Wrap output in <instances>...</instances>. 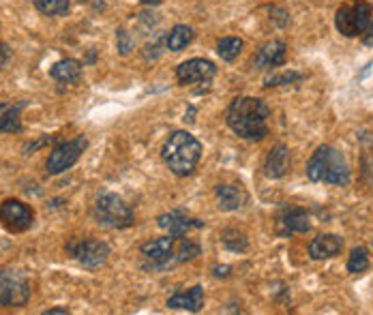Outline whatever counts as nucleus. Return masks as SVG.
Instances as JSON below:
<instances>
[{"instance_id":"nucleus-1","label":"nucleus","mask_w":373,"mask_h":315,"mask_svg":"<svg viewBox=\"0 0 373 315\" xmlns=\"http://www.w3.org/2000/svg\"><path fill=\"white\" fill-rule=\"evenodd\" d=\"M269 116L271 108L262 99L238 97L230 103L226 123L243 140L259 142L269 135Z\"/></svg>"},{"instance_id":"nucleus-2","label":"nucleus","mask_w":373,"mask_h":315,"mask_svg":"<svg viewBox=\"0 0 373 315\" xmlns=\"http://www.w3.org/2000/svg\"><path fill=\"white\" fill-rule=\"evenodd\" d=\"M164 161L176 176H189L200 163L202 144L189 131H174L164 144Z\"/></svg>"},{"instance_id":"nucleus-3","label":"nucleus","mask_w":373,"mask_h":315,"mask_svg":"<svg viewBox=\"0 0 373 315\" xmlns=\"http://www.w3.org/2000/svg\"><path fill=\"white\" fill-rule=\"evenodd\" d=\"M307 176L313 183L346 187L350 183V168L346 156L333 146H319L307 163Z\"/></svg>"},{"instance_id":"nucleus-4","label":"nucleus","mask_w":373,"mask_h":315,"mask_svg":"<svg viewBox=\"0 0 373 315\" xmlns=\"http://www.w3.org/2000/svg\"><path fill=\"white\" fill-rule=\"evenodd\" d=\"M92 217L99 226L110 230H127L135 221L133 208L121 195L110 191H103L97 195V202L92 206Z\"/></svg>"},{"instance_id":"nucleus-5","label":"nucleus","mask_w":373,"mask_h":315,"mask_svg":"<svg viewBox=\"0 0 373 315\" xmlns=\"http://www.w3.org/2000/svg\"><path fill=\"white\" fill-rule=\"evenodd\" d=\"M86 148H88V140L84 135H78L73 140L56 144L54 148H51L47 161H45L47 174H63V172L71 170L80 161V156L84 154Z\"/></svg>"},{"instance_id":"nucleus-6","label":"nucleus","mask_w":373,"mask_h":315,"mask_svg":"<svg viewBox=\"0 0 373 315\" xmlns=\"http://www.w3.org/2000/svg\"><path fill=\"white\" fill-rule=\"evenodd\" d=\"M30 300L28 279L13 268H0V307L20 309Z\"/></svg>"},{"instance_id":"nucleus-7","label":"nucleus","mask_w":373,"mask_h":315,"mask_svg":"<svg viewBox=\"0 0 373 315\" xmlns=\"http://www.w3.org/2000/svg\"><path fill=\"white\" fill-rule=\"evenodd\" d=\"M371 7L365 0H352V3L339 7L335 16V26L346 37H358L365 32L369 20H371Z\"/></svg>"},{"instance_id":"nucleus-8","label":"nucleus","mask_w":373,"mask_h":315,"mask_svg":"<svg viewBox=\"0 0 373 315\" xmlns=\"http://www.w3.org/2000/svg\"><path fill=\"white\" fill-rule=\"evenodd\" d=\"M67 251L84 268H92V271L103 266L110 255L108 242L97 240V238H73L67 242Z\"/></svg>"},{"instance_id":"nucleus-9","label":"nucleus","mask_w":373,"mask_h":315,"mask_svg":"<svg viewBox=\"0 0 373 315\" xmlns=\"http://www.w3.org/2000/svg\"><path fill=\"white\" fill-rule=\"evenodd\" d=\"M0 221L9 232H26L32 228L35 223V213L32 208L20 199H5L3 206H0Z\"/></svg>"},{"instance_id":"nucleus-10","label":"nucleus","mask_w":373,"mask_h":315,"mask_svg":"<svg viewBox=\"0 0 373 315\" xmlns=\"http://www.w3.org/2000/svg\"><path fill=\"white\" fill-rule=\"evenodd\" d=\"M174 249H176V240L166 236V238H154L142 245V255L150 261L152 268L157 271H166L176 266L178 261L174 257Z\"/></svg>"},{"instance_id":"nucleus-11","label":"nucleus","mask_w":373,"mask_h":315,"mask_svg":"<svg viewBox=\"0 0 373 315\" xmlns=\"http://www.w3.org/2000/svg\"><path fill=\"white\" fill-rule=\"evenodd\" d=\"M217 73V67L210 61L204 58H191L176 69V78L181 84H197V82H208Z\"/></svg>"},{"instance_id":"nucleus-12","label":"nucleus","mask_w":373,"mask_h":315,"mask_svg":"<svg viewBox=\"0 0 373 315\" xmlns=\"http://www.w3.org/2000/svg\"><path fill=\"white\" fill-rule=\"evenodd\" d=\"M159 228L164 232H168L170 236H185L187 232L191 230H197V228H204V221L183 213V210H172V213H166L157 219Z\"/></svg>"},{"instance_id":"nucleus-13","label":"nucleus","mask_w":373,"mask_h":315,"mask_svg":"<svg viewBox=\"0 0 373 315\" xmlns=\"http://www.w3.org/2000/svg\"><path fill=\"white\" fill-rule=\"evenodd\" d=\"M286 54H288V47L283 41H269L257 49V54L253 56V65L257 69L279 67L286 63Z\"/></svg>"},{"instance_id":"nucleus-14","label":"nucleus","mask_w":373,"mask_h":315,"mask_svg":"<svg viewBox=\"0 0 373 315\" xmlns=\"http://www.w3.org/2000/svg\"><path fill=\"white\" fill-rule=\"evenodd\" d=\"M292 159H290V148L279 144L275 148L269 150L266 154V161H264V174L269 178H283L290 172Z\"/></svg>"},{"instance_id":"nucleus-15","label":"nucleus","mask_w":373,"mask_h":315,"mask_svg":"<svg viewBox=\"0 0 373 315\" xmlns=\"http://www.w3.org/2000/svg\"><path fill=\"white\" fill-rule=\"evenodd\" d=\"M343 249V238L335 234H319L317 238L311 240L309 245V257L311 259H326L339 255Z\"/></svg>"},{"instance_id":"nucleus-16","label":"nucleus","mask_w":373,"mask_h":315,"mask_svg":"<svg viewBox=\"0 0 373 315\" xmlns=\"http://www.w3.org/2000/svg\"><path fill=\"white\" fill-rule=\"evenodd\" d=\"M26 101L0 103V133H20L22 131V110Z\"/></svg>"},{"instance_id":"nucleus-17","label":"nucleus","mask_w":373,"mask_h":315,"mask_svg":"<svg viewBox=\"0 0 373 315\" xmlns=\"http://www.w3.org/2000/svg\"><path fill=\"white\" fill-rule=\"evenodd\" d=\"M281 234H305L311 230V219L302 208H288L279 217Z\"/></svg>"},{"instance_id":"nucleus-18","label":"nucleus","mask_w":373,"mask_h":315,"mask_svg":"<svg viewBox=\"0 0 373 315\" xmlns=\"http://www.w3.org/2000/svg\"><path fill=\"white\" fill-rule=\"evenodd\" d=\"M215 195H217V206L224 210V213H232V210L243 208V204L247 199L245 191L236 185H217Z\"/></svg>"},{"instance_id":"nucleus-19","label":"nucleus","mask_w":373,"mask_h":315,"mask_svg":"<svg viewBox=\"0 0 373 315\" xmlns=\"http://www.w3.org/2000/svg\"><path fill=\"white\" fill-rule=\"evenodd\" d=\"M170 309H185L191 313H197L204 307V290L202 285H195L187 292H176L170 300H168Z\"/></svg>"},{"instance_id":"nucleus-20","label":"nucleus","mask_w":373,"mask_h":315,"mask_svg":"<svg viewBox=\"0 0 373 315\" xmlns=\"http://www.w3.org/2000/svg\"><path fill=\"white\" fill-rule=\"evenodd\" d=\"M49 75L54 78L56 82H63V84H73L82 78V63L73 61V58H67V61H61L51 67Z\"/></svg>"},{"instance_id":"nucleus-21","label":"nucleus","mask_w":373,"mask_h":315,"mask_svg":"<svg viewBox=\"0 0 373 315\" xmlns=\"http://www.w3.org/2000/svg\"><path fill=\"white\" fill-rule=\"evenodd\" d=\"M193 41V28L191 26H185V24H178L170 30L168 35V47L172 51H183L189 43Z\"/></svg>"},{"instance_id":"nucleus-22","label":"nucleus","mask_w":373,"mask_h":315,"mask_svg":"<svg viewBox=\"0 0 373 315\" xmlns=\"http://www.w3.org/2000/svg\"><path fill=\"white\" fill-rule=\"evenodd\" d=\"M243 49V39L238 37H226L217 43V54L221 56V61H234Z\"/></svg>"},{"instance_id":"nucleus-23","label":"nucleus","mask_w":373,"mask_h":315,"mask_svg":"<svg viewBox=\"0 0 373 315\" xmlns=\"http://www.w3.org/2000/svg\"><path fill=\"white\" fill-rule=\"evenodd\" d=\"M32 3L43 16H65L69 11V0H32Z\"/></svg>"},{"instance_id":"nucleus-24","label":"nucleus","mask_w":373,"mask_h":315,"mask_svg":"<svg viewBox=\"0 0 373 315\" xmlns=\"http://www.w3.org/2000/svg\"><path fill=\"white\" fill-rule=\"evenodd\" d=\"M367 268H369L367 249H365V247H356V249H352L350 259H348V273L358 275V273H365Z\"/></svg>"},{"instance_id":"nucleus-25","label":"nucleus","mask_w":373,"mask_h":315,"mask_svg":"<svg viewBox=\"0 0 373 315\" xmlns=\"http://www.w3.org/2000/svg\"><path fill=\"white\" fill-rule=\"evenodd\" d=\"M197 255H200V245L193 242V240H187V238H183L174 249V257H176L178 264H183V261H191Z\"/></svg>"},{"instance_id":"nucleus-26","label":"nucleus","mask_w":373,"mask_h":315,"mask_svg":"<svg viewBox=\"0 0 373 315\" xmlns=\"http://www.w3.org/2000/svg\"><path fill=\"white\" fill-rule=\"evenodd\" d=\"M224 245L232 251H245L247 249V238L236 230H228L224 234Z\"/></svg>"},{"instance_id":"nucleus-27","label":"nucleus","mask_w":373,"mask_h":315,"mask_svg":"<svg viewBox=\"0 0 373 315\" xmlns=\"http://www.w3.org/2000/svg\"><path fill=\"white\" fill-rule=\"evenodd\" d=\"M300 80V73H294V71H286V73H279V75H271L269 80L264 82V86H279V84H292V82H298Z\"/></svg>"},{"instance_id":"nucleus-28","label":"nucleus","mask_w":373,"mask_h":315,"mask_svg":"<svg viewBox=\"0 0 373 315\" xmlns=\"http://www.w3.org/2000/svg\"><path fill=\"white\" fill-rule=\"evenodd\" d=\"M116 45H118V51L121 54H129V51L133 49V39L127 30H118L116 32Z\"/></svg>"},{"instance_id":"nucleus-29","label":"nucleus","mask_w":373,"mask_h":315,"mask_svg":"<svg viewBox=\"0 0 373 315\" xmlns=\"http://www.w3.org/2000/svg\"><path fill=\"white\" fill-rule=\"evenodd\" d=\"M362 41H365V45H373V16H371L369 24L362 32Z\"/></svg>"},{"instance_id":"nucleus-30","label":"nucleus","mask_w":373,"mask_h":315,"mask_svg":"<svg viewBox=\"0 0 373 315\" xmlns=\"http://www.w3.org/2000/svg\"><path fill=\"white\" fill-rule=\"evenodd\" d=\"M9 58H11L9 45H7V43H0V67H3L5 63H9Z\"/></svg>"},{"instance_id":"nucleus-31","label":"nucleus","mask_w":373,"mask_h":315,"mask_svg":"<svg viewBox=\"0 0 373 315\" xmlns=\"http://www.w3.org/2000/svg\"><path fill=\"white\" fill-rule=\"evenodd\" d=\"M212 273H215V277H228L230 275V266H215V268H212Z\"/></svg>"},{"instance_id":"nucleus-32","label":"nucleus","mask_w":373,"mask_h":315,"mask_svg":"<svg viewBox=\"0 0 373 315\" xmlns=\"http://www.w3.org/2000/svg\"><path fill=\"white\" fill-rule=\"evenodd\" d=\"M69 311L65 309V307H54V309H47L45 311V315H67Z\"/></svg>"},{"instance_id":"nucleus-33","label":"nucleus","mask_w":373,"mask_h":315,"mask_svg":"<svg viewBox=\"0 0 373 315\" xmlns=\"http://www.w3.org/2000/svg\"><path fill=\"white\" fill-rule=\"evenodd\" d=\"M140 3H144V5H159L161 0H140Z\"/></svg>"}]
</instances>
